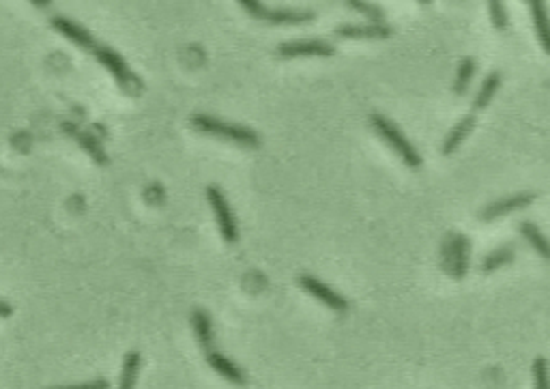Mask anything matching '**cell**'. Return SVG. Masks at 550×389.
Here are the masks:
<instances>
[{
  "label": "cell",
  "instance_id": "obj_10",
  "mask_svg": "<svg viewBox=\"0 0 550 389\" xmlns=\"http://www.w3.org/2000/svg\"><path fill=\"white\" fill-rule=\"evenodd\" d=\"M469 265V241L462 237H452L447 243V260L445 271H450L453 278H462L467 274Z\"/></svg>",
  "mask_w": 550,
  "mask_h": 389
},
{
  "label": "cell",
  "instance_id": "obj_1",
  "mask_svg": "<svg viewBox=\"0 0 550 389\" xmlns=\"http://www.w3.org/2000/svg\"><path fill=\"white\" fill-rule=\"evenodd\" d=\"M191 125L200 131V134H209L216 138H224V140H231L234 145H241L248 148L260 147V138L254 130L241 125H233V123H224L220 119H213V116L199 114L194 116Z\"/></svg>",
  "mask_w": 550,
  "mask_h": 389
},
{
  "label": "cell",
  "instance_id": "obj_24",
  "mask_svg": "<svg viewBox=\"0 0 550 389\" xmlns=\"http://www.w3.org/2000/svg\"><path fill=\"white\" fill-rule=\"evenodd\" d=\"M490 9V18H493V24L496 30H505L507 26V13H505V4L503 3H490L488 4Z\"/></svg>",
  "mask_w": 550,
  "mask_h": 389
},
{
  "label": "cell",
  "instance_id": "obj_13",
  "mask_svg": "<svg viewBox=\"0 0 550 389\" xmlns=\"http://www.w3.org/2000/svg\"><path fill=\"white\" fill-rule=\"evenodd\" d=\"M191 325H194V332L196 338H199L200 349L205 351V353L216 349V334H213L211 314L202 310V308H196V310L191 312Z\"/></svg>",
  "mask_w": 550,
  "mask_h": 389
},
{
  "label": "cell",
  "instance_id": "obj_25",
  "mask_svg": "<svg viewBox=\"0 0 550 389\" xmlns=\"http://www.w3.org/2000/svg\"><path fill=\"white\" fill-rule=\"evenodd\" d=\"M52 389H110V381H106V378H95V381H89V383H78V385L52 387Z\"/></svg>",
  "mask_w": 550,
  "mask_h": 389
},
{
  "label": "cell",
  "instance_id": "obj_16",
  "mask_svg": "<svg viewBox=\"0 0 550 389\" xmlns=\"http://www.w3.org/2000/svg\"><path fill=\"white\" fill-rule=\"evenodd\" d=\"M142 366V357L138 351H130L125 355V361H123V372L119 378V389H136L138 383V372H140Z\"/></svg>",
  "mask_w": 550,
  "mask_h": 389
},
{
  "label": "cell",
  "instance_id": "obj_23",
  "mask_svg": "<svg viewBox=\"0 0 550 389\" xmlns=\"http://www.w3.org/2000/svg\"><path fill=\"white\" fill-rule=\"evenodd\" d=\"M346 7L357 9V12H361L363 15H368V18H370V20H375L377 24L383 20V9H381V7H377V4H370V3H357V0H351V3H346Z\"/></svg>",
  "mask_w": 550,
  "mask_h": 389
},
{
  "label": "cell",
  "instance_id": "obj_5",
  "mask_svg": "<svg viewBox=\"0 0 550 389\" xmlns=\"http://www.w3.org/2000/svg\"><path fill=\"white\" fill-rule=\"evenodd\" d=\"M207 199H209L213 211H216L217 226H220L224 241L234 243L239 239V233H237V222H234L233 209L226 200V194H224L217 185H211V188L207 190Z\"/></svg>",
  "mask_w": 550,
  "mask_h": 389
},
{
  "label": "cell",
  "instance_id": "obj_4",
  "mask_svg": "<svg viewBox=\"0 0 550 389\" xmlns=\"http://www.w3.org/2000/svg\"><path fill=\"white\" fill-rule=\"evenodd\" d=\"M93 55L99 58L101 65L110 69V73L116 78V82H119L123 89L130 90V93H136V90L140 89V80L133 76L131 69L127 67L125 61H123V56L116 55V52L112 50V47L99 44L97 47H95Z\"/></svg>",
  "mask_w": 550,
  "mask_h": 389
},
{
  "label": "cell",
  "instance_id": "obj_14",
  "mask_svg": "<svg viewBox=\"0 0 550 389\" xmlns=\"http://www.w3.org/2000/svg\"><path fill=\"white\" fill-rule=\"evenodd\" d=\"M335 35L344 37V39H385L392 35V29L385 24H370V26H355L346 24L335 29Z\"/></svg>",
  "mask_w": 550,
  "mask_h": 389
},
{
  "label": "cell",
  "instance_id": "obj_9",
  "mask_svg": "<svg viewBox=\"0 0 550 389\" xmlns=\"http://www.w3.org/2000/svg\"><path fill=\"white\" fill-rule=\"evenodd\" d=\"M52 26L58 30L61 35H65L67 39H72L73 44H78L82 50H89V52H95V47H97L99 44L93 39V35L89 33L87 29H82V26L73 22V20L69 18H63V15H58V18L52 20Z\"/></svg>",
  "mask_w": 550,
  "mask_h": 389
},
{
  "label": "cell",
  "instance_id": "obj_11",
  "mask_svg": "<svg viewBox=\"0 0 550 389\" xmlns=\"http://www.w3.org/2000/svg\"><path fill=\"white\" fill-rule=\"evenodd\" d=\"M205 359H207V364H209L213 370L217 372V375L226 378V381L234 383V385H245V381H248L241 368L234 364V361L228 359L226 355L217 353L216 349L209 351V353H205Z\"/></svg>",
  "mask_w": 550,
  "mask_h": 389
},
{
  "label": "cell",
  "instance_id": "obj_2",
  "mask_svg": "<svg viewBox=\"0 0 550 389\" xmlns=\"http://www.w3.org/2000/svg\"><path fill=\"white\" fill-rule=\"evenodd\" d=\"M370 123H372V127L378 131V136H381L389 147L396 148V153L402 157V162L407 164L409 168L421 166V157H419L418 148L410 145V142L407 140V136L398 130L396 123L389 121L387 116H383V114H372Z\"/></svg>",
  "mask_w": 550,
  "mask_h": 389
},
{
  "label": "cell",
  "instance_id": "obj_6",
  "mask_svg": "<svg viewBox=\"0 0 550 389\" xmlns=\"http://www.w3.org/2000/svg\"><path fill=\"white\" fill-rule=\"evenodd\" d=\"M299 284H301L309 295H314L318 301H323L325 306L331 308V310L346 312V308H349V303H346L344 297L338 295V292L331 289V286L323 284V282L317 278H312V275H301V278H299Z\"/></svg>",
  "mask_w": 550,
  "mask_h": 389
},
{
  "label": "cell",
  "instance_id": "obj_17",
  "mask_svg": "<svg viewBox=\"0 0 550 389\" xmlns=\"http://www.w3.org/2000/svg\"><path fill=\"white\" fill-rule=\"evenodd\" d=\"M499 87H501V73H496V72L490 73V76L482 82V89H479L478 97H475V101H473V108L475 110H484L486 106H488L490 101H493L495 93H496V90H499Z\"/></svg>",
  "mask_w": 550,
  "mask_h": 389
},
{
  "label": "cell",
  "instance_id": "obj_22",
  "mask_svg": "<svg viewBox=\"0 0 550 389\" xmlns=\"http://www.w3.org/2000/svg\"><path fill=\"white\" fill-rule=\"evenodd\" d=\"M548 361L544 357H537L533 361V381H536V389H548Z\"/></svg>",
  "mask_w": 550,
  "mask_h": 389
},
{
  "label": "cell",
  "instance_id": "obj_20",
  "mask_svg": "<svg viewBox=\"0 0 550 389\" xmlns=\"http://www.w3.org/2000/svg\"><path fill=\"white\" fill-rule=\"evenodd\" d=\"M475 73V61L473 58H464L461 63V67H458L456 73V84H453V93L456 95H464L471 87V78Z\"/></svg>",
  "mask_w": 550,
  "mask_h": 389
},
{
  "label": "cell",
  "instance_id": "obj_8",
  "mask_svg": "<svg viewBox=\"0 0 550 389\" xmlns=\"http://www.w3.org/2000/svg\"><path fill=\"white\" fill-rule=\"evenodd\" d=\"M533 200H536V194H531V191H525V194L507 196V199L495 200V202H490V205L482 211V220L490 222V220H496V217H503V216H507V213L518 211V209H522V207L531 205Z\"/></svg>",
  "mask_w": 550,
  "mask_h": 389
},
{
  "label": "cell",
  "instance_id": "obj_7",
  "mask_svg": "<svg viewBox=\"0 0 550 389\" xmlns=\"http://www.w3.org/2000/svg\"><path fill=\"white\" fill-rule=\"evenodd\" d=\"M280 56L295 58V56H334V46L327 41L309 39V41H288L277 47Z\"/></svg>",
  "mask_w": 550,
  "mask_h": 389
},
{
  "label": "cell",
  "instance_id": "obj_15",
  "mask_svg": "<svg viewBox=\"0 0 550 389\" xmlns=\"http://www.w3.org/2000/svg\"><path fill=\"white\" fill-rule=\"evenodd\" d=\"M475 123H478V119H475V114H467L462 121H458L456 125L452 127V131L447 134L445 142H443V156H452L453 151H456L458 147L462 145L464 140H467L469 134L473 131Z\"/></svg>",
  "mask_w": 550,
  "mask_h": 389
},
{
  "label": "cell",
  "instance_id": "obj_21",
  "mask_svg": "<svg viewBox=\"0 0 550 389\" xmlns=\"http://www.w3.org/2000/svg\"><path fill=\"white\" fill-rule=\"evenodd\" d=\"M512 258H514V252H512L510 248L495 249V252L484 260L482 267H484V271H495V269L503 267V265H507V263H512Z\"/></svg>",
  "mask_w": 550,
  "mask_h": 389
},
{
  "label": "cell",
  "instance_id": "obj_3",
  "mask_svg": "<svg viewBox=\"0 0 550 389\" xmlns=\"http://www.w3.org/2000/svg\"><path fill=\"white\" fill-rule=\"evenodd\" d=\"M241 7L254 18L271 24H306L314 20V12H308V9H267L263 3H256V0H243Z\"/></svg>",
  "mask_w": 550,
  "mask_h": 389
},
{
  "label": "cell",
  "instance_id": "obj_18",
  "mask_svg": "<svg viewBox=\"0 0 550 389\" xmlns=\"http://www.w3.org/2000/svg\"><path fill=\"white\" fill-rule=\"evenodd\" d=\"M520 233H522V237H525L527 241L533 245V249H536V252H539V256L548 258V256H550L548 241H546V237H544V234H542V231H539V228L536 226V224H533V222H522Z\"/></svg>",
  "mask_w": 550,
  "mask_h": 389
},
{
  "label": "cell",
  "instance_id": "obj_12",
  "mask_svg": "<svg viewBox=\"0 0 550 389\" xmlns=\"http://www.w3.org/2000/svg\"><path fill=\"white\" fill-rule=\"evenodd\" d=\"M63 131L76 138L80 145H82L84 151H87L89 156L95 159V162L101 164V166H106V164H108V156H106L104 147H101V142L97 140V138H93L90 134H87V131H82L80 127L73 125V123H63Z\"/></svg>",
  "mask_w": 550,
  "mask_h": 389
},
{
  "label": "cell",
  "instance_id": "obj_26",
  "mask_svg": "<svg viewBox=\"0 0 550 389\" xmlns=\"http://www.w3.org/2000/svg\"><path fill=\"white\" fill-rule=\"evenodd\" d=\"M12 312H13V308L9 306L7 301H0V317H12Z\"/></svg>",
  "mask_w": 550,
  "mask_h": 389
},
{
  "label": "cell",
  "instance_id": "obj_19",
  "mask_svg": "<svg viewBox=\"0 0 550 389\" xmlns=\"http://www.w3.org/2000/svg\"><path fill=\"white\" fill-rule=\"evenodd\" d=\"M533 12V22H536L539 41H542V47L546 52H550V39H548V20L546 12H544V3H531L529 4Z\"/></svg>",
  "mask_w": 550,
  "mask_h": 389
}]
</instances>
